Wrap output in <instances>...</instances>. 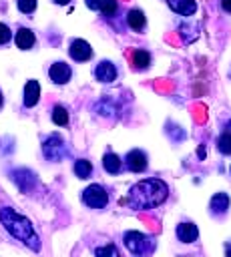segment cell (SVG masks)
<instances>
[{
    "mask_svg": "<svg viewBox=\"0 0 231 257\" xmlns=\"http://www.w3.org/2000/svg\"><path fill=\"white\" fill-rule=\"evenodd\" d=\"M10 36H12L10 28H8L6 24H2V22H0V44H6V42H10Z\"/></svg>",
    "mask_w": 231,
    "mask_h": 257,
    "instance_id": "d4e9b609",
    "label": "cell"
},
{
    "mask_svg": "<svg viewBox=\"0 0 231 257\" xmlns=\"http://www.w3.org/2000/svg\"><path fill=\"white\" fill-rule=\"evenodd\" d=\"M133 64H135V68H139V70L149 68V64H151V54H149L147 50H135V54H133Z\"/></svg>",
    "mask_w": 231,
    "mask_h": 257,
    "instance_id": "ac0fdd59",
    "label": "cell"
},
{
    "mask_svg": "<svg viewBox=\"0 0 231 257\" xmlns=\"http://www.w3.org/2000/svg\"><path fill=\"white\" fill-rule=\"evenodd\" d=\"M18 10L24 14H30L36 10V0H18Z\"/></svg>",
    "mask_w": 231,
    "mask_h": 257,
    "instance_id": "7402d4cb",
    "label": "cell"
},
{
    "mask_svg": "<svg viewBox=\"0 0 231 257\" xmlns=\"http://www.w3.org/2000/svg\"><path fill=\"white\" fill-rule=\"evenodd\" d=\"M0 106H2V92H0Z\"/></svg>",
    "mask_w": 231,
    "mask_h": 257,
    "instance_id": "4dcf8cb0",
    "label": "cell"
},
{
    "mask_svg": "<svg viewBox=\"0 0 231 257\" xmlns=\"http://www.w3.org/2000/svg\"><path fill=\"white\" fill-rule=\"evenodd\" d=\"M52 122H54V124H58V126H64V124L68 122V112H66V108H64V106L56 104V106L52 108Z\"/></svg>",
    "mask_w": 231,
    "mask_h": 257,
    "instance_id": "ffe728a7",
    "label": "cell"
},
{
    "mask_svg": "<svg viewBox=\"0 0 231 257\" xmlns=\"http://www.w3.org/2000/svg\"><path fill=\"white\" fill-rule=\"evenodd\" d=\"M16 46L18 48H22V50H30L32 46H34V32L30 30V28H20L18 32H16Z\"/></svg>",
    "mask_w": 231,
    "mask_h": 257,
    "instance_id": "9a60e30c",
    "label": "cell"
},
{
    "mask_svg": "<svg viewBox=\"0 0 231 257\" xmlns=\"http://www.w3.org/2000/svg\"><path fill=\"white\" fill-rule=\"evenodd\" d=\"M82 203L90 209H102L108 203V195L100 185H90L82 191Z\"/></svg>",
    "mask_w": 231,
    "mask_h": 257,
    "instance_id": "277c9868",
    "label": "cell"
},
{
    "mask_svg": "<svg viewBox=\"0 0 231 257\" xmlns=\"http://www.w3.org/2000/svg\"><path fill=\"white\" fill-rule=\"evenodd\" d=\"M48 76L56 84H66L70 80V76H72V70H70V66L66 62H54L48 68Z\"/></svg>",
    "mask_w": 231,
    "mask_h": 257,
    "instance_id": "ba28073f",
    "label": "cell"
},
{
    "mask_svg": "<svg viewBox=\"0 0 231 257\" xmlns=\"http://www.w3.org/2000/svg\"><path fill=\"white\" fill-rule=\"evenodd\" d=\"M177 237L183 243H193V241H197L199 231H197V227L193 223H179L177 225Z\"/></svg>",
    "mask_w": 231,
    "mask_h": 257,
    "instance_id": "7c38bea8",
    "label": "cell"
},
{
    "mask_svg": "<svg viewBox=\"0 0 231 257\" xmlns=\"http://www.w3.org/2000/svg\"><path fill=\"white\" fill-rule=\"evenodd\" d=\"M169 197V187L161 179H145L131 187L129 205L133 209H155Z\"/></svg>",
    "mask_w": 231,
    "mask_h": 257,
    "instance_id": "6da1fadb",
    "label": "cell"
},
{
    "mask_svg": "<svg viewBox=\"0 0 231 257\" xmlns=\"http://www.w3.org/2000/svg\"><path fill=\"white\" fill-rule=\"evenodd\" d=\"M102 167H104L106 173L117 175V173L121 171V167H123V161L119 159V155H114V153H106V155L102 157Z\"/></svg>",
    "mask_w": 231,
    "mask_h": 257,
    "instance_id": "2e32d148",
    "label": "cell"
},
{
    "mask_svg": "<svg viewBox=\"0 0 231 257\" xmlns=\"http://www.w3.org/2000/svg\"><path fill=\"white\" fill-rule=\"evenodd\" d=\"M68 54H70V58H74L76 62H84V60H88V58L92 56V48H90V44H88L86 40L76 38V40L70 42Z\"/></svg>",
    "mask_w": 231,
    "mask_h": 257,
    "instance_id": "8992f818",
    "label": "cell"
},
{
    "mask_svg": "<svg viewBox=\"0 0 231 257\" xmlns=\"http://www.w3.org/2000/svg\"><path fill=\"white\" fill-rule=\"evenodd\" d=\"M54 2H56V4H68L70 0H54Z\"/></svg>",
    "mask_w": 231,
    "mask_h": 257,
    "instance_id": "f1b7e54d",
    "label": "cell"
},
{
    "mask_svg": "<svg viewBox=\"0 0 231 257\" xmlns=\"http://www.w3.org/2000/svg\"><path fill=\"white\" fill-rule=\"evenodd\" d=\"M74 173H76L78 179H88L90 173H92V165H90V161H86V159H78V161L74 163Z\"/></svg>",
    "mask_w": 231,
    "mask_h": 257,
    "instance_id": "d6986e66",
    "label": "cell"
},
{
    "mask_svg": "<svg viewBox=\"0 0 231 257\" xmlns=\"http://www.w3.org/2000/svg\"><path fill=\"white\" fill-rule=\"evenodd\" d=\"M94 76H96V80H100V82H112V80L117 78V68H114V64H112L110 60H102V62L96 64Z\"/></svg>",
    "mask_w": 231,
    "mask_h": 257,
    "instance_id": "30bf717a",
    "label": "cell"
},
{
    "mask_svg": "<svg viewBox=\"0 0 231 257\" xmlns=\"http://www.w3.org/2000/svg\"><path fill=\"white\" fill-rule=\"evenodd\" d=\"M125 245L133 255H147L155 249V241L139 231H127L125 233Z\"/></svg>",
    "mask_w": 231,
    "mask_h": 257,
    "instance_id": "3957f363",
    "label": "cell"
},
{
    "mask_svg": "<svg viewBox=\"0 0 231 257\" xmlns=\"http://www.w3.org/2000/svg\"><path fill=\"white\" fill-rule=\"evenodd\" d=\"M12 181L18 185V189H20L22 193L32 191L34 185H36V177H34V173H32V171H26V169H18V171H14V173H12Z\"/></svg>",
    "mask_w": 231,
    "mask_h": 257,
    "instance_id": "52a82bcc",
    "label": "cell"
},
{
    "mask_svg": "<svg viewBox=\"0 0 231 257\" xmlns=\"http://www.w3.org/2000/svg\"><path fill=\"white\" fill-rule=\"evenodd\" d=\"M94 255H98V257H104V255H112V257H117L119 251H117L112 245H106V247H98V249H94Z\"/></svg>",
    "mask_w": 231,
    "mask_h": 257,
    "instance_id": "cb8c5ba5",
    "label": "cell"
},
{
    "mask_svg": "<svg viewBox=\"0 0 231 257\" xmlns=\"http://www.w3.org/2000/svg\"><path fill=\"white\" fill-rule=\"evenodd\" d=\"M40 98V84L38 80H26L24 84V106H34Z\"/></svg>",
    "mask_w": 231,
    "mask_h": 257,
    "instance_id": "8fae6325",
    "label": "cell"
},
{
    "mask_svg": "<svg viewBox=\"0 0 231 257\" xmlns=\"http://www.w3.org/2000/svg\"><path fill=\"white\" fill-rule=\"evenodd\" d=\"M197 153H199V157H205V149H203V147H199V151H197Z\"/></svg>",
    "mask_w": 231,
    "mask_h": 257,
    "instance_id": "83f0119b",
    "label": "cell"
},
{
    "mask_svg": "<svg viewBox=\"0 0 231 257\" xmlns=\"http://www.w3.org/2000/svg\"><path fill=\"white\" fill-rule=\"evenodd\" d=\"M102 2H104V0H86V6H88L90 10H100Z\"/></svg>",
    "mask_w": 231,
    "mask_h": 257,
    "instance_id": "484cf974",
    "label": "cell"
},
{
    "mask_svg": "<svg viewBox=\"0 0 231 257\" xmlns=\"http://www.w3.org/2000/svg\"><path fill=\"white\" fill-rule=\"evenodd\" d=\"M42 153L48 161H60L66 155V145L58 135H50L44 143H42Z\"/></svg>",
    "mask_w": 231,
    "mask_h": 257,
    "instance_id": "5b68a950",
    "label": "cell"
},
{
    "mask_svg": "<svg viewBox=\"0 0 231 257\" xmlns=\"http://www.w3.org/2000/svg\"><path fill=\"white\" fill-rule=\"evenodd\" d=\"M125 165H127V169L133 171V173H143V171L147 169V155H145L143 151H139V149H133V151L125 157Z\"/></svg>",
    "mask_w": 231,
    "mask_h": 257,
    "instance_id": "9c48e42d",
    "label": "cell"
},
{
    "mask_svg": "<svg viewBox=\"0 0 231 257\" xmlns=\"http://www.w3.org/2000/svg\"><path fill=\"white\" fill-rule=\"evenodd\" d=\"M227 255H231V247H227Z\"/></svg>",
    "mask_w": 231,
    "mask_h": 257,
    "instance_id": "f546056e",
    "label": "cell"
},
{
    "mask_svg": "<svg viewBox=\"0 0 231 257\" xmlns=\"http://www.w3.org/2000/svg\"><path fill=\"white\" fill-rule=\"evenodd\" d=\"M217 149H219L223 155H231V133H223V135L217 139Z\"/></svg>",
    "mask_w": 231,
    "mask_h": 257,
    "instance_id": "44dd1931",
    "label": "cell"
},
{
    "mask_svg": "<svg viewBox=\"0 0 231 257\" xmlns=\"http://www.w3.org/2000/svg\"><path fill=\"white\" fill-rule=\"evenodd\" d=\"M221 6L225 12H231V0H221Z\"/></svg>",
    "mask_w": 231,
    "mask_h": 257,
    "instance_id": "4316f807",
    "label": "cell"
},
{
    "mask_svg": "<svg viewBox=\"0 0 231 257\" xmlns=\"http://www.w3.org/2000/svg\"><path fill=\"white\" fill-rule=\"evenodd\" d=\"M127 24L133 30H143L145 28V14H143V10H139V8L131 10L129 16H127Z\"/></svg>",
    "mask_w": 231,
    "mask_h": 257,
    "instance_id": "e0dca14e",
    "label": "cell"
},
{
    "mask_svg": "<svg viewBox=\"0 0 231 257\" xmlns=\"http://www.w3.org/2000/svg\"><path fill=\"white\" fill-rule=\"evenodd\" d=\"M167 2H169L171 10L177 12V14H181V16H191L197 10L195 0H167Z\"/></svg>",
    "mask_w": 231,
    "mask_h": 257,
    "instance_id": "4fadbf2b",
    "label": "cell"
},
{
    "mask_svg": "<svg viewBox=\"0 0 231 257\" xmlns=\"http://www.w3.org/2000/svg\"><path fill=\"white\" fill-rule=\"evenodd\" d=\"M209 209H211L213 215H223V213H227V209H229V197H227L225 193L213 195V197H211V203H209Z\"/></svg>",
    "mask_w": 231,
    "mask_h": 257,
    "instance_id": "5bb4252c",
    "label": "cell"
},
{
    "mask_svg": "<svg viewBox=\"0 0 231 257\" xmlns=\"http://www.w3.org/2000/svg\"><path fill=\"white\" fill-rule=\"evenodd\" d=\"M100 10H102L104 16H112L117 12V0H104L102 6H100Z\"/></svg>",
    "mask_w": 231,
    "mask_h": 257,
    "instance_id": "603a6c76",
    "label": "cell"
},
{
    "mask_svg": "<svg viewBox=\"0 0 231 257\" xmlns=\"http://www.w3.org/2000/svg\"><path fill=\"white\" fill-rule=\"evenodd\" d=\"M0 223L4 225V229L12 237H16L20 243H24L26 247H30L32 251H38L40 249V239H38L34 227L30 225V221L24 215L16 213L10 207H2L0 209Z\"/></svg>",
    "mask_w": 231,
    "mask_h": 257,
    "instance_id": "7a4b0ae2",
    "label": "cell"
}]
</instances>
